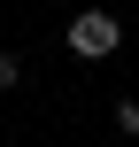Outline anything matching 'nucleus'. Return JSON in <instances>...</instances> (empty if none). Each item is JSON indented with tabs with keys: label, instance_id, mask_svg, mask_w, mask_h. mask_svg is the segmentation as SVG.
Instances as JSON below:
<instances>
[{
	"label": "nucleus",
	"instance_id": "f257e3e1",
	"mask_svg": "<svg viewBox=\"0 0 139 147\" xmlns=\"http://www.w3.org/2000/svg\"><path fill=\"white\" fill-rule=\"evenodd\" d=\"M116 39H124V23H116L108 8H85V16L70 23V47H77L85 62H101V54H116Z\"/></svg>",
	"mask_w": 139,
	"mask_h": 147
}]
</instances>
